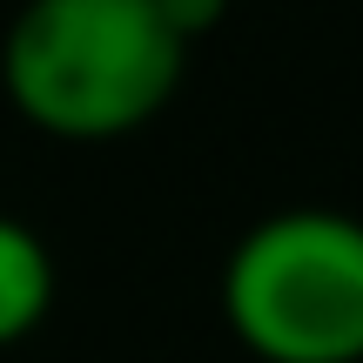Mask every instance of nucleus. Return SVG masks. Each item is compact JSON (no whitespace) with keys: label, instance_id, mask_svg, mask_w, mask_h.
Returning <instances> with one entry per match:
<instances>
[{"label":"nucleus","instance_id":"nucleus-1","mask_svg":"<svg viewBox=\"0 0 363 363\" xmlns=\"http://www.w3.org/2000/svg\"><path fill=\"white\" fill-rule=\"evenodd\" d=\"M189 48L155 0H27L0 40L13 115L54 142H121L175 101Z\"/></svg>","mask_w":363,"mask_h":363},{"label":"nucleus","instance_id":"nucleus-2","mask_svg":"<svg viewBox=\"0 0 363 363\" xmlns=\"http://www.w3.org/2000/svg\"><path fill=\"white\" fill-rule=\"evenodd\" d=\"M222 316L262 363H363V222L276 208L222 262Z\"/></svg>","mask_w":363,"mask_h":363},{"label":"nucleus","instance_id":"nucleus-3","mask_svg":"<svg viewBox=\"0 0 363 363\" xmlns=\"http://www.w3.org/2000/svg\"><path fill=\"white\" fill-rule=\"evenodd\" d=\"M54 310V256L27 222L0 216V350L34 337Z\"/></svg>","mask_w":363,"mask_h":363},{"label":"nucleus","instance_id":"nucleus-4","mask_svg":"<svg viewBox=\"0 0 363 363\" xmlns=\"http://www.w3.org/2000/svg\"><path fill=\"white\" fill-rule=\"evenodd\" d=\"M155 13L169 21V34L182 40V48H195L202 34H216V27H222L229 0H155Z\"/></svg>","mask_w":363,"mask_h":363}]
</instances>
